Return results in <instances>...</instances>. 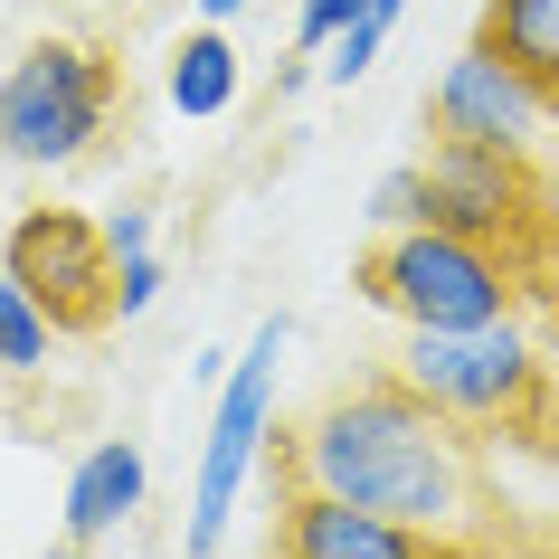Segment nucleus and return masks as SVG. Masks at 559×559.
I'll use <instances>...</instances> for the list:
<instances>
[{
	"label": "nucleus",
	"mask_w": 559,
	"mask_h": 559,
	"mask_svg": "<svg viewBox=\"0 0 559 559\" xmlns=\"http://www.w3.org/2000/svg\"><path fill=\"white\" fill-rule=\"evenodd\" d=\"M275 484H313V493H342L417 531H465V417H445L408 370H380L275 437Z\"/></svg>",
	"instance_id": "obj_1"
},
{
	"label": "nucleus",
	"mask_w": 559,
	"mask_h": 559,
	"mask_svg": "<svg viewBox=\"0 0 559 559\" xmlns=\"http://www.w3.org/2000/svg\"><path fill=\"white\" fill-rule=\"evenodd\" d=\"M522 265H502L493 247H474V237L437 228V218H417V228L380 237L370 257H360V295L389 304V313H408L417 332H484V323H512L522 313Z\"/></svg>",
	"instance_id": "obj_2"
},
{
	"label": "nucleus",
	"mask_w": 559,
	"mask_h": 559,
	"mask_svg": "<svg viewBox=\"0 0 559 559\" xmlns=\"http://www.w3.org/2000/svg\"><path fill=\"white\" fill-rule=\"evenodd\" d=\"M115 105H123V67L95 38H38L0 76V162H20V171L76 162L115 123Z\"/></svg>",
	"instance_id": "obj_3"
},
{
	"label": "nucleus",
	"mask_w": 559,
	"mask_h": 559,
	"mask_svg": "<svg viewBox=\"0 0 559 559\" xmlns=\"http://www.w3.org/2000/svg\"><path fill=\"white\" fill-rule=\"evenodd\" d=\"M427 218L474 237V247H493L522 275L559 247V209L540 190V171H531V152L455 143V133H437V152H427Z\"/></svg>",
	"instance_id": "obj_4"
},
{
	"label": "nucleus",
	"mask_w": 559,
	"mask_h": 559,
	"mask_svg": "<svg viewBox=\"0 0 559 559\" xmlns=\"http://www.w3.org/2000/svg\"><path fill=\"white\" fill-rule=\"evenodd\" d=\"M0 265L29 285V304L48 313L58 332H76V342H95V332H115L133 304H123V247L115 228H95L86 209H29L20 228H10V247H0Z\"/></svg>",
	"instance_id": "obj_5"
},
{
	"label": "nucleus",
	"mask_w": 559,
	"mask_h": 559,
	"mask_svg": "<svg viewBox=\"0 0 559 559\" xmlns=\"http://www.w3.org/2000/svg\"><path fill=\"white\" fill-rule=\"evenodd\" d=\"M399 370H408L445 417H465V427H493V437H531V427H540V352H531L512 323L417 332Z\"/></svg>",
	"instance_id": "obj_6"
},
{
	"label": "nucleus",
	"mask_w": 559,
	"mask_h": 559,
	"mask_svg": "<svg viewBox=\"0 0 559 559\" xmlns=\"http://www.w3.org/2000/svg\"><path fill=\"white\" fill-rule=\"evenodd\" d=\"M275 352H285V323L257 332V352L237 360L228 399H218V427H209V455H200V493H190V559L218 550V522H228L237 484H247V465H257V445H265V408H275Z\"/></svg>",
	"instance_id": "obj_7"
},
{
	"label": "nucleus",
	"mask_w": 559,
	"mask_h": 559,
	"mask_svg": "<svg viewBox=\"0 0 559 559\" xmlns=\"http://www.w3.org/2000/svg\"><path fill=\"white\" fill-rule=\"evenodd\" d=\"M275 559H474V550H455V531H417L342 493H313V484H275Z\"/></svg>",
	"instance_id": "obj_8"
},
{
	"label": "nucleus",
	"mask_w": 559,
	"mask_h": 559,
	"mask_svg": "<svg viewBox=\"0 0 559 559\" xmlns=\"http://www.w3.org/2000/svg\"><path fill=\"white\" fill-rule=\"evenodd\" d=\"M531 123H540V95H531L512 67H493L484 48H465V58L445 67L437 133H455V143H493V152H531Z\"/></svg>",
	"instance_id": "obj_9"
},
{
	"label": "nucleus",
	"mask_w": 559,
	"mask_h": 559,
	"mask_svg": "<svg viewBox=\"0 0 559 559\" xmlns=\"http://www.w3.org/2000/svg\"><path fill=\"white\" fill-rule=\"evenodd\" d=\"M474 48L493 67H512L540 95V115H559V0H484Z\"/></svg>",
	"instance_id": "obj_10"
},
{
	"label": "nucleus",
	"mask_w": 559,
	"mask_h": 559,
	"mask_svg": "<svg viewBox=\"0 0 559 559\" xmlns=\"http://www.w3.org/2000/svg\"><path fill=\"white\" fill-rule=\"evenodd\" d=\"M133 502H143V455L133 445H95L86 465H76V484H67V540L76 550L105 540L115 522H133Z\"/></svg>",
	"instance_id": "obj_11"
},
{
	"label": "nucleus",
	"mask_w": 559,
	"mask_h": 559,
	"mask_svg": "<svg viewBox=\"0 0 559 559\" xmlns=\"http://www.w3.org/2000/svg\"><path fill=\"white\" fill-rule=\"evenodd\" d=\"M228 95H237V48H228L218 29H200V38L171 58V105H180V115H218Z\"/></svg>",
	"instance_id": "obj_12"
},
{
	"label": "nucleus",
	"mask_w": 559,
	"mask_h": 559,
	"mask_svg": "<svg viewBox=\"0 0 559 559\" xmlns=\"http://www.w3.org/2000/svg\"><path fill=\"white\" fill-rule=\"evenodd\" d=\"M48 332L58 323H48V313L29 304V285L0 265V370H38V360H48Z\"/></svg>",
	"instance_id": "obj_13"
},
{
	"label": "nucleus",
	"mask_w": 559,
	"mask_h": 559,
	"mask_svg": "<svg viewBox=\"0 0 559 559\" xmlns=\"http://www.w3.org/2000/svg\"><path fill=\"white\" fill-rule=\"evenodd\" d=\"M370 218H380V228H417V218H427V162H417V171H389L380 200H370Z\"/></svg>",
	"instance_id": "obj_14"
},
{
	"label": "nucleus",
	"mask_w": 559,
	"mask_h": 559,
	"mask_svg": "<svg viewBox=\"0 0 559 559\" xmlns=\"http://www.w3.org/2000/svg\"><path fill=\"white\" fill-rule=\"evenodd\" d=\"M380 38H389V29H370V20H352V29H342V48L323 58V76H332V86H352L360 67H370V48H380Z\"/></svg>",
	"instance_id": "obj_15"
},
{
	"label": "nucleus",
	"mask_w": 559,
	"mask_h": 559,
	"mask_svg": "<svg viewBox=\"0 0 559 559\" xmlns=\"http://www.w3.org/2000/svg\"><path fill=\"white\" fill-rule=\"evenodd\" d=\"M360 20V0H304V29H295V48H323V38H342Z\"/></svg>",
	"instance_id": "obj_16"
},
{
	"label": "nucleus",
	"mask_w": 559,
	"mask_h": 559,
	"mask_svg": "<svg viewBox=\"0 0 559 559\" xmlns=\"http://www.w3.org/2000/svg\"><path fill=\"white\" fill-rule=\"evenodd\" d=\"M152 295H162V265H152V247H133V257H123V304L143 313Z\"/></svg>",
	"instance_id": "obj_17"
},
{
	"label": "nucleus",
	"mask_w": 559,
	"mask_h": 559,
	"mask_svg": "<svg viewBox=\"0 0 559 559\" xmlns=\"http://www.w3.org/2000/svg\"><path fill=\"white\" fill-rule=\"evenodd\" d=\"M399 10H408V0H360V20H370V29H389Z\"/></svg>",
	"instance_id": "obj_18"
},
{
	"label": "nucleus",
	"mask_w": 559,
	"mask_h": 559,
	"mask_svg": "<svg viewBox=\"0 0 559 559\" xmlns=\"http://www.w3.org/2000/svg\"><path fill=\"white\" fill-rule=\"evenodd\" d=\"M200 10H209V20H228V10H247V0H200Z\"/></svg>",
	"instance_id": "obj_19"
},
{
	"label": "nucleus",
	"mask_w": 559,
	"mask_h": 559,
	"mask_svg": "<svg viewBox=\"0 0 559 559\" xmlns=\"http://www.w3.org/2000/svg\"><path fill=\"white\" fill-rule=\"evenodd\" d=\"M48 559H86V550H76V540H67V550H48Z\"/></svg>",
	"instance_id": "obj_20"
}]
</instances>
